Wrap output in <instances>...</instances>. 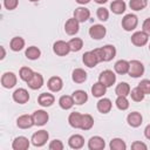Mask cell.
<instances>
[{"mask_svg": "<svg viewBox=\"0 0 150 150\" xmlns=\"http://www.w3.org/2000/svg\"><path fill=\"white\" fill-rule=\"evenodd\" d=\"M28 87L33 90H38L43 86V76L40 73H34L33 76L29 79V81L27 82Z\"/></svg>", "mask_w": 150, "mask_h": 150, "instance_id": "17", "label": "cell"}, {"mask_svg": "<svg viewBox=\"0 0 150 150\" xmlns=\"http://www.w3.org/2000/svg\"><path fill=\"white\" fill-rule=\"evenodd\" d=\"M149 49H150V45H149Z\"/></svg>", "mask_w": 150, "mask_h": 150, "instance_id": "52", "label": "cell"}, {"mask_svg": "<svg viewBox=\"0 0 150 150\" xmlns=\"http://www.w3.org/2000/svg\"><path fill=\"white\" fill-rule=\"evenodd\" d=\"M68 45H69L70 52H79L83 47V41L80 38H73L68 41Z\"/></svg>", "mask_w": 150, "mask_h": 150, "instance_id": "34", "label": "cell"}, {"mask_svg": "<svg viewBox=\"0 0 150 150\" xmlns=\"http://www.w3.org/2000/svg\"><path fill=\"white\" fill-rule=\"evenodd\" d=\"M71 96H73V98H74L75 104H77V105H82L83 103H86V102L88 101V94H87L84 90H81V89L75 90Z\"/></svg>", "mask_w": 150, "mask_h": 150, "instance_id": "25", "label": "cell"}, {"mask_svg": "<svg viewBox=\"0 0 150 150\" xmlns=\"http://www.w3.org/2000/svg\"><path fill=\"white\" fill-rule=\"evenodd\" d=\"M48 148H49L50 150H62V149H63V143H62L60 139H53V141L49 143Z\"/></svg>", "mask_w": 150, "mask_h": 150, "instance_id": "44", "label": "cell"}, {"mask_svg": "<svg viewBox=\"0 0 150 150\" xmlns=\"http://www.w3.org/2000/svg\"><path fill=\"white\" fill-rule=\"evenodd\" d=\"M1 52H2V55H1V60L5 57V55H6V52H5V48L4 47H1Z\"/></svg>", "mask_w": 150, "mask_h": 150, "instance_id": "50", "label": "cell"}, {"mask_svg": "<svg viewBox=\"0 0 150 150\" xmlns=\"http://www.w3.org/2000/svg\"><path fill=\"white\" fill-rule=\"evenodd\" d=\"M96 4H100V5H103V4H105L108 0H94Z\"/></svg>", "mask_w": 150, "mask_h": 150, "instance_id": "49", "label": "cell"}, {"mask_svg": "<svg viewBox=\"0 0 150 150\" xmlns=\"http://www.w3.org/2000/svg\"><path fill=\"white\" fill-rule=\"evenodd\" d=\"M105 33H107V29L103 25H93L90 28H89V35L91 39L94 40H101L105 36Z\"/></svg>", "mask_w": 150, "mask_h": 150, "instance_id": "8", "label": "cell"}, {"mask_svg": "<svg viewBox=\"0 0 150 150\" xmlns=\"http://www.w3.org/2000/svg\"><path fill=\"white\" fill-rule=\"evenodd\" d=\"M131 149L132 150H146L148 146L145 143L141 142V141H135L132 144H131Z\"/></svg>", "mask_w": 150, "mask_h": 150, "instance_id": "45", "label": "cell"}, {"mask_svg": "<svg viewBox=\"0 0 150 150\" xmlns=\"http://www.w3.org/2000/svg\"><path fill=\"white\" fill-rule=\"evenodd\" d=\"M138 25V18L135 14H127L122 19V28L127 32L134 30Z\"/></svg>", "mask_w": 150, "mask_h": 150, "instance_id": "4", "label": "cell"}, {"mask_svg": "<svg viewBox=\"0 0 150 150\" xmlns=\"http://www.w3.org/2000/svg\"><path fill=\"white\" fill-rule=\"evenodd\" d=\"M48 138H49V134H48L47 130H39V131L33 134V136L30 138V142L34 146L40 148V146H43L47 143Z\"/></svg>", "mask_w": 150, "mask_h": 150, "instance_id": "2", "label": "cell"}, {"mask_svg": "<svg viewBox=\"0 0 150 150\" xmlns=\"http://www.w3.org/2000/svg\"><path fill=\"white\" fill-rule=\"evenodd\" d=\"M144 136H145L148 139H150V124H148V125L145 127V129H144Z\"/></svg>", "mask_w": 150, "mask_h": 150, "instance_id": "47", "label": "cell"}, {"mask_svg": "<svg viewBox=\"0 0 150 150\" xmlns=\"http://www.w3.org/2000/svg\"><path fill=\"white\" fill-rule=\"evenodd\" d=\"M125 8H127V5H125L124 0H114L110 4V9L115 14H122V13H124Z\"/></svg>", "mask_w": 150, "mask_h": 150, "instance_id": "28", "label": "cell"}, {"mask_svg": "<svg viewBox=\"0 0 150 150\" xmlns=\"http://www.w3.org/2000/svg\"><path fill=\"white\" fill-rule=\"evenodd\" d=\"M79 5H86V4H88V2H90V0H75Z\"/></svg>", "mask_w": 150, "mask_h": 150, "instance_id": "48", "label": "cell"}, {"mask_svg": "<svg viewBox=\"0 0 150 150\" xmlns=\"http://www.w3.org/2000/svg\"><path fill=\"white\" fill-rule=\"evenodd\" d=\"M142 30L150 36V18H148V19L144 20V22L142 25Z\"/></svg>", "mask_w": 150, "mask_h": 150, "instance_id": "46", "label": "cell"}, {"mask_svg": "<svg viewBox=\"0 0 150 150\" xmlns=\"http://www.w3.org/2000/svg\"><path fill=\"white\" fill-rule=\"evenodd\" d=\"M129 95L131 96V100L135 101V102H141V101H143V100H144V96H145V94L141 90V88H139L138 86L135 87L134 89H131Z\"/></svg>", "mask_w": 150, "mask_h": 150, "instance_id": "36", "label": "cell"}, {"mask_svg": "<svg viewBox=\"0 0 150 150\" xmlns=\"http://www.w3.org/2000/svg\"><path fill=\"white\" fill-rule=\"evenodd\" d=\"M94 125V118L89 114L82 115V123H81V129L82 130H90Z\"/></svg>", "mask_w": 150, "mask_h": 150, "instance_id": "35", "label": "cell"}, {"mask_svg": "<svg viewBox=\"0 0 150 150\" xmlns=\"http://www.w3.org/2000/svg\"><path fill=\"white\" fill-rule=\"evenodd\" d=\"M127 122H128V124L130 127L138 128L143 122V117L138 111H132L127 116Z\"/></svg>", "mask_w": 150, "mask_h": 150, "instance_id": "20", "label": "cell"}, {"mask_svg": "<svg viewBox=\"0 0 150 150\" xmlns=\"http://www.w3.org/2000/svg\"><path fill=\"white\" fill-rule=\"evenodd\" d=\"M82 61H83L84 66H87V67H89V68H93V67H95L97 63H100L98 56L96 55V53H95L94 50L86 52V53L82 55Z\"/></svg>", "mask_w": 150, "mask_h": 150, "instance_id": "9", "label": "cell"}, {"mask_svg": "<svg viewBox=\"0 0 150 150\" xmlns=\"http://www.w3.org/2000/svg\"><path fill=\"white\" fill-rule=\"evenodd\" d=\"M148 0H130L129 6L132 11H142L146 7Z\"/></svg>", "mask_w": 150, "mask_h": 150, "instance_id": "38", "label": "cell"}, {"mask_svg": "<svg viewBox=\"0 0 150 150\" xmlns=\"http://www.w3.org/2000/svg\"><path fill=\"white\" fill-rule=\"evenodd\" d=\"M94 52L96 53V55L98 56L100 62H108L111 61L115 56H116V48L112 45H105L101 48H96L94 49Z\"/></svg>", "mask_w": 150, "mask_h": 150, "instance_id": "1", "label": "cell"}, {"mask_svg": "<svg viewBox=\"0 0 150 150\" xmlns=\"http://www.w3.org/2000/svg\"><path fill=\"white\" fill-rule=\"evenodd\" d=\"M9 47L13 52H20L23 47H25V40L21 36H15L9 42Z\"/></svg>", "mask_w": 150, "mask_h": 150, "instance_id": "30", "label": "cell"}, {"mask_svg": "<svg viewBox=\"0 0 150 150\" xmlns=\"http://www.w3.org/2000/svg\"><path fill=\"white\" fill-rule=\"evenodd\" d=\"M73 14H74V18L79 22H86L90 18V11L88 8H86V7H82V6L75 8V11H74Z\"/></svg>", "mask_w": 150, "mask_h": 150, "instance_id": "18", "label": "cell"}, {"mask_svg": "<svg viewBox=\"0 0 150 150\" xmlns=\"http://www.w3.org/2000/svg\"><path fill=\"white\" fill-rule=\"evenodd\" d=\"M68 122H69V125L74 129H81V123H82V114L77 112V111H74V112H70L69 117H68Z\"/></svg>", "mask_w": 150, "mask_h": 150, "instance_id": "24", "label": "cell"}, {"mask_svg": "<svg viewBox=\"0 0 150 150\" xmlns=\"http://www.w3.org/2000/svg\"><path fill=\"white\" fill-rule=\"evenodd\" d=\"M53 52L56 55H59V56H66L70 52V48H69L68 42L62 41V40H59V41L54 42V45H53Z\"/></svg>", "mask_w": 150, "mask_h": 150, "instance_id": "10", "label": "cell"}, {"mask_svg": "<svg viewBox=\"0 0 150 150\" xmlns=\"http://www.w3.org/2000/svg\"><path fill=\"white\" fill-rule=\"evenodd\" d=\"M13 100L19 104H25L29 101V94L25 88H19L13 93Z\"/></svg>", "mask_w": 150, "mask_h": 150, "instance_id": "14", "label": "cell"}, {"mask_svg": "<svg viewBox=\"0 0 150 150\" xmlns=\"http://www.w3.org/2000/svg\"><path fill=\"white\" fill-rule=\"evenodd\" d=\"M38 102L41 107H50L55 102V97L53 94L49 93H42L38 97Z\"/></svg>", "mask_w": 150, "mask_h": 150, "instance_id": "22", "label": "cell"}, {"mask_svg": "<svg viewBox=\"0 0 150 150\" xmlns=\"http://www.w3.org/2000/svg\"><path fill=\"white\" fill-rule=\"evenodd\" d=\"M32 116H33V120H34V124L39 125V127L45 125L49 120V115L45 110H35L32 114Z\"/></svg>", "mask_w": 150, "mask_h": 150, "instance_id": "11", "label": "cell"}, {"mask_svg": "<svg viewBox=\"0 0 150 150\" xmlns=\"http://www.w3.org/2000/svg\"><path fill=\"white\" fill-rule=\"evenodd\" d=\"M74 104H75L74 98H73V96H70V95H63V96H61V97L59 98V105H60V108L63 109V110L70 109Z\"/></svg>", "mask_w": 150, "mask_h": 150, "instance_id": "26", "label": "cell"}, {"mask_svg": "<svg viewBox=\"0 0 150 150\" xmlns=\"http://www.w3.org/2000/svg\"><path fill=\"white\" fill-rule=\"evenodd\" d=\"M138 87L141 88V90L146 95V94H150V80H142L139 83H138Z\"/></svg>", "mask_w": 150, "mask_h": 150, "instance_id": "42", "label": "cell"}, {"mask_svg": "<svg viewBox=\"0 0 150 150\" xmlns=\"http://www.w3.org/2000/svg\"><path fill=\"white\" fill-rule=\"evenodd\" d=\"M98 82H101L107 88H109L112 84H115V82H116V75H115V73L112 70H109V69L103 70L100 74V76H98Z\"/></svg>", "mask_w": 150, "mask_h": 150, "instance_id": "5", "label": "cell"}, {"mask_svg": "<svg viewBox=\"0 0 150 150\" xmlns=\"http://www.w3.org/2000/svg\"><path fill=\"white\" fill-rule=\"evenodd\" d=\"M25 55H26V57L28 60H38L41 56V50L35 46H30V47H28L26 49Z\"/></svg>", "mask_w": 150, "mask_h": 150, "instance_id": "33", "label": "cell"}, {"mask_svg": "<svg viewBox=\"0 0 150 150\" xmlns=\"http://www.w3.org/2000/svg\"><path fill=\"white\" fill-rule=\"evenodd\" d=\"M96 15H97V19L101 20V21H107L109 19V11L104 7H100L97 8V12H96Z\"/></svg>", "mask_w": 150, "mask_h": 150, "instance_id": "41", "label": "cell"}, {"mask_svg": "<svg viewBox=\"0 0 150 150\" xmlns=\"http://www.w3.org/2000/svg\"><path fill=\"white\" fill-rule=\"evenodd\" d=\"M18 5H19V0H4V6L8 11L15 9L18 7Z\"/></svg>", "mask_w": 150, "mask_h": 150, "instance_id": "43", "label": "cell"}, {"mask_svg": "<svg viewBox=\"0 0 150 150\" xmlns=\"http://www.w3.org/2000/svg\"><path fill=\"white\" fill-rule=\"evenodd\" d=\"M29 1H32V2H36V1H39V0H29Z\"/></svg>", "mask_w": 150, "mask_h": 150, "instance_id": "51", "label": "cell"}, {"mask_svg": "<svg viewBox=\"0 0 150 150\" xmlns=\"http://www.w3.org/2000/svg\"><path fill=\"white\" fill-rule=\"evenodd\" d=\"M16 81H18L16 75H15L14 73H12V71H6V73H4L2 76H1V84H2V87L6 88V89L13 88V87L16 84Z\"/></svg>", "mask_w": 150, "mask_h": 150, "instance_id": "7", "label": "cell"}, {"mask_svg": "<svg viewBox=\"0 0 150 150\" xmlns=\"http://www.w3.org/2000/svg\"><path fill=\"white\" fill-rule=\"evenodd\" d=\"M115 104L120 110H127L129 108V101H128L127 96H117Z\"/></svg>", "mask_w": 150, "mask_h": 150, "instance_id": "40", "label": "cell"}, {"mask_svg": "<svg viewBox=\"0 0 150 150\" xmlns=\"http://www.w3.org/2000/svg\"><path fill=\"white\" fill-rule=\"evenodd\" d=\"M47 87H48V89L50 91L57 93L63 88V81L59 76H52L47 82Z\"/></svg>", "mask_w": 150, "mask_h": 150, "instance_id": "15", "label": "cell"}, {"mask_svg": "<svg viewBox=\"0 0 150 150\" xmlns=\"http://www.w3.org/2000/svg\"><path fill=\"white\" fill-rule=\"evenodd\" d=\"M68 145L71 148V149H81L83 145H84V138L83 136L79 135V134H75V135H71L68 139Z\"/></svg>", "mask_w": 150, "mask_h": 150, "instance_id": "21", "label": "cell"}, {"mask_svg": "<svg viewBox=\"0 0 150 150\" xmlns=\"http://www.w3.org/2000/svg\"><path fill=\"white\" fill-rule=\"evenodd\" d=\"M114 69L117 74L120 75H124V74H128L129 71V61L127 60H118L115 66H114Z\"/></svg>", "mask_w": 150, "mask_h": 150, "instance_id": "27", "label": "cell"}, {"mask_svg": "<svg viewBox=\"0 0 150 150\" xmlns=\"http://www.w3.org/2000/svg\"><path fill=\"white\" fill-rule=\"evenodd\" d=\"M109 146L111 150H125L127 149V144L122 138H112L110 141Z\"/></svg>", "mask_w": 150, "mask_h": 150, "instance_id": "37", "label": "cell"}, {"mask_svg": "<svg viewBox=\"0 0 150 150\" xmlns=\"http://www.w3.org/2000/svg\"><path fill=\"white\" fill-rule=\"evenodd\" d=\"M129 76L131 77H141L144 74V66L138 60H132L129 62Z\"/></svg>", "mask_w": 150, "mask_h": 150, "instance_id": "3", "label": "cell"}, {"mask_svg": "<svg viewBox=\"0 0 150 150\" xmlns=\"http://www.w3.org/2000/svg\"><path fill=\"white\" fill-rule=\"evenodd\" d=\"M16 125L20 128V129H29L32 128L34 124V120H33V116L32 115H21L18 117L16 120Z\"/></svg>", "mask_w": 150, "mask_h": 150, "instance_id": "12", "label": "cell"}, {"mask_svg": "<svg viewBox=\"0 0 150 150\" xmlns=\"http://www.w3.org/2000/svg\"><path fill=\"white\" fill-rule=\"evenodd\" d=\"M79 29H80V22H79L74 16L70 18V19H68V20L66 21L64 30H66V33H67L68 35H75V34H77Z\"/></svg>", "mask_w": 150, "mask_h": 150, "instance_id": "13", "label": "cell"}, {"mask_svg": "<svg viewBox=\"0 0 150 150\" xmlns=\"http://www.w3.org/2000/svg\"><path fill=\"white\" fill-rule=\"evenodd\" d=\"M130 86L127 82H120L115 88V94L117 96H128L130 94Z\"/></svg>", "mask_w": 150, "mask_h": 150, "instance_id": "31", "label": "cell"}, {"mask_svg": "<svg viewBox=\"0 0 150 150\" xmlns=\"http://www.w3.org/2000/svg\"><path fill=\"white\" fill-rule=\"evenodd\" d=\"M105 146V142L100 136H93L88 141V148L90 150H102Z\"/></svg>", "mask_w": 150, "mask_h": 150, "instance_id": "19", "label": "cell"}, {"mask_svg": "<svg viewBox=\"0 0 150 150\" xmlns=\"http://www.w3.org/2000/svg\"><path fill=\"white\" fill-rule=\"evenodd\" d=\"M33 74H34V71H33L30 68H28V67H21V68H20V71H19L20 79H21L22 81H25V82H28L29 79L33 76Z\"/></svg>", "mask_w": 150, "mask_h": 150, "instance_id": "39", "label": "cell"}, {"mask_svg": "<svg viewBox=\"0 0 150 150\" xmlns=\"http://www.w3.org/2000/svg\"><path fill=\"white\" fill-rule=\"evenodd\" d=\"M29 141L27 137L25 136H18L14 138L13 143H12V148L13 150H27L29 148Z\"/></svg>", "mask_w": 150, "mask_h": 150, "instance_id": "16", "label": "cell"}, {"mask_svg": "<svg viewBox=\"0 0 150 150\" xmlns=\"http://www.w3.org/2000/svg\"><path fill=\"white\" fill-rule=\"evenodd\" d=\"M71 79L75 83H83L87 80V73L82 68H76L73 70Z\"/></svg>", "mask_w": 150, "mask_h": 150, "instance_id": "29", "label": "cell"}, {"mask_svg": "<svg viewBox=\"0 0 150 150\" xmlns=\"http://www.w3.org/2000/svg\"><path fill=\"white\" fill-rule=\"evenodd\" d=\"M107 91V87L101 82H96L91 87V94L94 97H102Z\"/></svg>", "mask_w": 150, "mask_h": 150, "instance_id": "32", "label": "cell"}, {"mask_svg": "<svg viewBox=\"0 0 150 150\" xmlns=\"http://www.w3.org/2000/svg\"><path fill=\"white\" fill-rule=\"evenodd\" d=\"M148 40H149V35L146 33H144L143 30H139V32H135L132 35H131V43L137 46V47H143L148 43Z\"/></svg>", "mask_w": 150, "mask_h": 150, "instance_id": "6", "label": "cell"}, {"mask_svg": "<svg viewBox=\"0 0 150 150\" xmlns=\"http://www.w3.org/2000/svg\"><path fill=\"white\" fill-rule=\"evenodd\" d=\"M96 108H97V110H98L101 114H108V112L111 110V108H112V103H111V101H110L109 98L103 97V98H101V100L97 102Z\"/></svg>", "mask_w": 150, "mask_h": 150, "instance_id": "23", "label": "cell"}]
</instances>
